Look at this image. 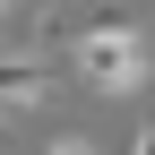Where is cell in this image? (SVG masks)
Masks as SVG:
<instances>
[{
    "mask_svg": "<svg viewBox=\"0 0 155 155\" xmlns=\"http://www.w3.org/2000/svg\"><path fill=\"white\" fill-rule=\"evenodd\" d=\"M52 78L61 69H52L43 52H0V121H9V112H35L52 95Z\"/></svg>",
    "mask_w": 155,
    "mask_h": 155,
    "instance_id": "cell-2",
    "label": "cell"
},
{
    "mask_svg": "<svg viewBox=\"0 0 155 155\" xmlns=\"http://www.w3.org/2000/svg\"><path fill=\"white\" fill-rule=\"evenodd\" d=\"M69 69L86 78L95 95H138L147 78H155V52H147V26H138L129 9H121V17H104V26H86V35L69 43Z\"/></svg>",
    "mask_w": 155,
    "mask_h": 155,
    "instance_id": "cell-1",
    "label": "cell"
},
{
    "mask_svg": "<svg viewBox=\"0 0 155 155\" xmlns=\"http://www.w3.org/2000/svg\"><path fill=\"white\" fill-rule=\"evenodd\" d=\"M0 138H9V121H0Z\"/></svg>",
    "mask_w": 155,
    "mask_h": 155,
    "instance_id": "cell-6",
    "label": "cell"
},
{
    "mask_svg": "<svg viewBox=\"0 0 155 155\" xmlns=\"http://www.w3.org/2000/svg\"><path fill=\"white\" fill-rule=\"evenodd\" d=\"M9 9H17V0H0V17H9Z\"/></svg>",
    "mask_w": 155,
    "mask_h": 155,
    "instance_id": "cell-5",
    "label": "cell"
},
{
    "mask_svg": "<svg viewBox=\"0 0 155 155\" xmlns=\"http://www.w3.org/2000/svg\"><path fill=\"white\" fill-rule=\"evenodd\" d=\"M43 155H95V147H86V138H52Z\"/></svg>",
    "mask_w": 155,
    "mask_h": 155,
    "instance_id": "cell-3",
    "label": "cell"
},
{
    "mask_svg": "<svg viewBox=\"0 0 155 155\" xmlns=\"http://www.w3.org/2000/svg\"><path fill=\"white\" fill-rule=\"evenodd\" d=\"M129 155H155V121H147V138H138V147H129Z\"/></svg>",
    "mask_w": 155,
    "mask_h": 155,
    "instance_id": "cell-4",
    "label": "cell"
}]
</instances>
